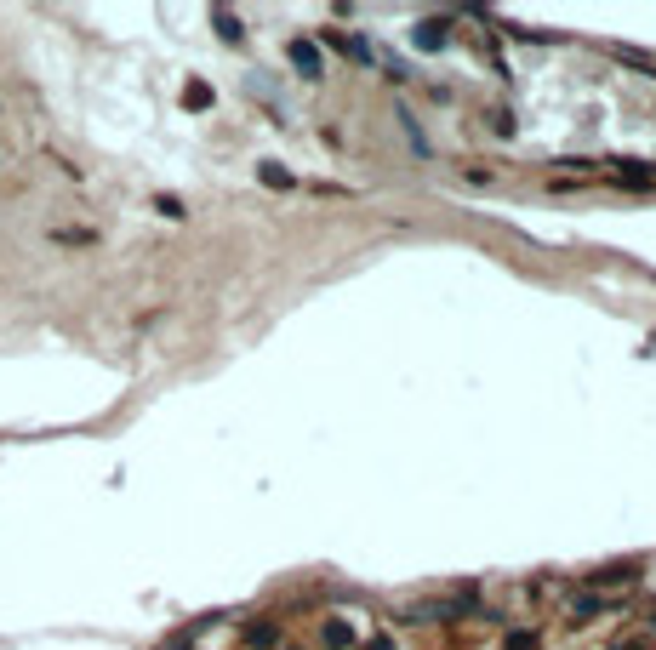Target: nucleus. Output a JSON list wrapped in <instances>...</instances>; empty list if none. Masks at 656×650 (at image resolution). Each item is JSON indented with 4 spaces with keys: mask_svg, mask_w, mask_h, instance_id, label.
Returning <instances> with one entry per match:
<instances>
[{
    "mask_svg": "<svg viewBox=\"0 0 656 650\" xmlns=\"http://www.w3.org/2000/svg\"><path fill=\"white\" fill-rule=\"evenodd\" d=\"M291 63H298L303 80H320V46L314 40H291Z\"/></svg>",
    "mask_w": 656,
    "mask_h": 650,
    "instance_id": "obj_1",
    "label": "nucleus"
},
{
    "mask_svg": "<svg viewBox=\"0 0 656 650\" xmlns=\"http://www.w3.org/2000/svg\"><path fill=\"white\" fill-rule=\"evenodd\" d=\"M246 645L251 650H274V645H280V627H274V622H251L246 627Z\"/></svg>",
    "mask_w": 656,
    "mask_h": 650,
    "instance_id": "obj_2",
    "label": "nucleus"
},
{
    "mask_svg": "<svg viewBox=\"0 0 656 650\" xmlns=\"http://www.w3.org/2000/svg\"><path fill=\"white\" fill-rule=\"evenodd\" d=\"M628 576H640V565H633V559H628V565H605V571H594L588 582H600V588H617V582H628Z\"/></svg>",
    "mask_w": 656,
    "mask_h": 650,
    "instance_id": "obj_3",
    "label": "nucleus"
},
{
    "mask_svg": "<svg viewBox=\"0 0 656 650\" xmlns=\"http://www.w3.org/2000/svg\"><path fill=\"white\" fill-rule=\"evenodd\" d=\"M211 24H217V35H223V40H240V35H246V29H240V17L228 12V6H217V12H211Z\"/></svg>",
    "mask_w": 656,
    "mask_h": 650,
    "instance_id": "obj_4",
    "label": "nucleus"
},
{
    "mask_svg": "<svg viewBox=\"0 0 656 650\" xmlns=\"http://www.w3.org/2000/svg\"><path fill=\"white\" fill-rule=\"evenodd\" d=\"M417 46H422V52H434V46H446V24H434V17H429V24H422V29H417Z\"/></svg>",
    "mask_w": 656,
    "mask_h": 650,
    "instance_id": "obj_5",
    "label": "nucleus"
},
{
    "mask_svg": "<svg viewBox=\"0 0 656 650\" xmlns=\"http://www.w3.org/2000/svg\"><path fill=\"white\" fill-rule=\"evenodd\" d=\"M206 103H211V86L206 80H188L183 86V108H206Z\"/></svg>",
    "mask_w": 656,
    "mask_h": 650,
    "instance_id": "obj_6",
    "label": "nucleus"
},
{
    "mask_svg": "<svg viewBox=\"0 0 656 650\" xmlns=\"http://www.w3.org/2000/svg\"><path fill=\"white\" fill-rule=\"evenodd\" d=\"M320 639H326L331 650H343V645H354V627H348V622H326V634H320Z\"/></svg>",
    "mask_w": 656,
    "mask_h": 650,
    "instance_id": "obj_7",
    "label": "nucleus"
},
{
    "mask_svg": "<svg viewBox=\"0 0 656 650\" xmlns=\"http://www.w3.org/2000/svg\"><path fill=\"white\" fill-rule=\"evenodd\" d=\"M257 178H263L268 188H291V171H280L274 160H268V166H257Z\"/></svg>",
    "mask_w": 656,
    "mask_h": 650,
    "instance_id": "obj_8",
    "label": "nucleus"
},
{
    "mask_svg": "<svg viewBox=\"0 0 656 650\" xmlns=\"http://www.w3.org/2000/svg\"><path fill=\"white\" fill-rule=\"evenodd\" d=\"M155 211H166V217H183V200H172V194H160V200H155Z\"/></svg>",
    "mask_w": 656,
    "mask_h": 650,
    "instance_id": "obj_9",
    "label": "nucleus"
},
{
    "mask_svg": "<svg viewBox=\"0 0 656 650\" xmlns=\"http://www.w3.org/2000/svg\"><path fill=\"white\" fill-rule=\"evenodd\" d=\"M508 650H537V634H508Z\"/></svg>",
    "mask_w": 656,
    "mask_h": 650,
    "instance_id": "obj_10",
    "label": "nucleus"
},
{
    "mask_svg": "<svg viewBox=\"0 0 656 650\" xmlns=\"http://www.w3.org/2000/svg\"><path fill=\"white\" fill-rule=\"evenodd\" d=\"M617 650H656V645H645V639H628V645H617Z\"/></svg>",
    "mask_w": 656,
    "mask_h": 650,
    "instance_id": "obj_11",
    "label": "nucleus"
},
{
    "mask_svg": "<svg viewBox=\"0 0 656 650\" xmlns=\"http://www.w3.org/2000/svg\"><path fill=\"white\" fill-rule=\"evenodd\" d=\"M371 650H394V639H377V645H371Z\"/></svg>",
    "mask_w": 656,
    "mask_h": 650,
    "instance_id": "obj_12",
    "label": "nucleus"
},
{
    "mask_svg": "<svg viewBox=\"0 0 656 650\" xmlns=\"http://www.w3.org/2000/svg\"><path fill=\"white\" fill-rule=\"evenodd\" d=\"M166 650H195V645H188V639H177V645H166Z\"/></svg>",
    "mask_w": 656,
    "mask_h": 650,
    "instance_id": "obj_13",
    "label": "nucleus"
}]
</instances>
